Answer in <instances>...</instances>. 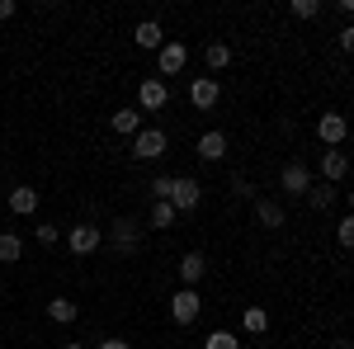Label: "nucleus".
Wrapping results in <instances>:
<instances>
[{
    "mask_svg": "<svg viewBox=\"0 0 354 349\" xmlns=\"http://www.w3.org/2000/svg\"><path fill=\"white\" fill-rule=\"evenodd\" d=\"M203 317V297H198V288H180V293L170 297V321L175 326H194Z\"/></svg>",
    "mask_w": 354,
    "mask_h": 349,
    "instance_id": "obj_1",
    "label": "nucleus"
},
{
    "mask_svg": "<svg viewBox=\"0 0 354 349\" xmlns=\"http://www.w3.org/2000/svg\"><path fill=\"white\" fill-rule=\"evenodd\" d=\"M198 198H203V185L198 180H189V175H180V180H170V208L175 213H189V208H198Z\"/></svg>",
    "mask_w": 354,
    "mask_h": 349,
    "instance_id": "obj_2",
    "label": "nucleus"
},
{
    "mask_svg": "<svg viewBox=\"0 0 354 349\" xmlns=\"http://www.w3.org/2000/svg\"><path fill=\"white\" fill-rule=\"evenodd\" d=\"M165 147H170V137H165L161 128H142V133L133 137V156L137 161H161Z\"/></svg>",
    "mask_w": 354,
    "mask_h": 349,
    "instance_id": "obj_3",
    "label": "nucleus"
},
{
    "mask_svg": "<svg viewBox=\"0 0 354 349\" xmlns=\"http://www.w3.org/2000/svg\"><path fill=\"white\" fill-rule=\"evenodd\" d=\"M279 189L293 194V198H307V194H312V170H307L302 161H288L283 170H279Z\"/></svg>",
    "mask_w": 354,
    "mask_h": 349,
    "instance_id": "obj_4",
    "label": "nucleus"
},
{
    "mask_svg": "<svg viewBox=\"0 0 354 349\" xmlns=\"http://www.w3.org/2000/svg\"><path fill=\"white\" fill-rule=\"evenodd\" d=\"M66 245H71V255H95V250L104 245V232H100V227H90V222H81V227H71V232H66Z\"/></svg>",
    "mask_w": 354,
    "mask_h": 349,
    "instance_id": "obj_5",
    "label": "nucleus"
},
{
    "mask_svg": "<svg viewBox=\"0 0 354 349\" xmlns=\"http://www.w3.org/2000/svg\"><path fill=\"white\" fill-rule=\"evenodd\" d=\"M165 100H170V90H165L161 76L137 85V113H156V109H165Z\"/></svg>",
    "mask_w": 354,
    "mask_h": 349,
    "instance_id": "obj_6",
    "label": "nucleus"
},
{
    "mask_svg": "<svg viewBox=\"0 0 354 349\" xmlns=\"http://www.w3.org/2000/svg\"><path fill=\"white\" fill-rule=\"evenodd\" d=\"M185 66H189V48H185V43H170V38H165V48L156 53V71H161V76H180Z\"/></svg>",
    "mask_w": 354,
    "mask_h": 349,
    "instance_id": "obj_7",
    "label": "nucleus"
},
{
    "mask_svg": "<svg viewBox=\"0 0 354 349\" xmlns=\"http://www.w3.org/2000/svg\"><path fill=\"white\" fill-rule=\"evenodd\" d=\"M317 137L335 151V147L350 137V118H345V113H322V118H317Z\"/></svg>",
    "mask_w": 354,
    "mask_h": 349,
    "instance_id": "obj_8",
    "label": "nucleus"
},
{
    "mask_svg": "<svg viewBox=\"0 0 354 349\" xmlns=\"http://www.w3.org/2000/svg\"><path fill=\"white\" fill-rule=\"evenodd\" d=\"M218 100H222L218 76H194V81H189V104L194 109H213Z\"/></svg>",
    "mask_w": 354,
    "mask_h": 349,
    "instance_id": "obj_9",
    "label": "nucleus"
},
{
    "mask_svg": "<svg viewBox=\"0 0 354 349\" xmlns=\"http://www.w3.org/2000/svg\"><path fill=\"white\" fill-rule=\"evenodd\" d=\"M137 241H142L137 222H133V217H118V222H113V250H118V255H133Z\"/></svg>",
    "mask_w": 354,
    "mask_h": 349,
    "instance_id": "obj_10",
    "label": "nucleus"
},
{
    "mask_svg": "<svg viewBox=\"0 0 354 349\" xmlns=\"http://www.w3.org/2000/svg\"><path fill=\"white\" fill-rule=\"evenodd\" d=\"M203 274H208V260H203L198 250H185V255H180V283H185V288H198Z\"/></svg>",
    "mask_w": 354,
    "mask_h": 349,
    "instance_id": "obj_11",
    "label": "nucleus"
},
{
    "mask_svg": "<svg viewBox=\"0 0 354 349\" xmlns=\"http://www.w3.org/2000/svg\"><path fill=\"white\" fill-rule=\"evenodd\" d=\"M133 43H137V48H147V53H151V48L161 53V48H165V28L156 24V19H142V24L133 28Z\"/></svg>",
    "mask_w": 354,
    "mask_h": 349,
    "instance_id": "obj_12",
    "label": "nucleus"
},
{
    "mask_svg": "<svg viewBox=\"0 0 354 349\" xmlns=\"http://www.w3.org/2000/svg\"><path fill=\"white\" fill-rule=\"evenodd\" d=\"M322 175H326V185H340L345 175H350V156L335 147V151H322Z\"/></svg>",
    "mask_w": 354,
    "mask_h": 349,
    "instance_id": "obj_13",
    "label": "nucleus"
},
{
    "mask_svg": "<svg viewBox=\"0 0 354 349\" xmlns=\"http://www.w3.org/2000/svg\"><path fill=\"white\" fill-rule=\"evenodd\" d=\"M10 213L33 217V213H38V189H33V185H15V189H10Z\"/></svg>",
    "mask_w": 354,
    "mask_h": 349,
    "instance_id": "obj_14",
    "label": "nucleus"
},
{
    "mask_svg": "<svg viewBox=\"0 0 354 349\" xmlns=\"http://www.w3.org/2000/svg\"><path fill=\"white\" fill-rule=\"evenodd\" d=\"M198 156H203V161H222V156H227V133H218V128L203 133L198 137Z\"/></svg>",
    "mask_w": 354,
    "mask_h": 349,
    "instance_id": "obj_15",
    "label": "nucleus"
},
{
    "mask_svg": "<svg viewBox=\"0 0 354 349\" xmlns=\"http://www.w3.org/2000/svg\"><path fill=\"white\" fill-rule=\"evenodd\" d=\"M255 217H260L265 232H279V227H283V208H279L274 198H255Z\"/></svg>",
    "mask_w": 354,
    "mask_h": 349,
    "instance_id": "obj_16",
    "label": "nucleus"
},
{
    "mask_svg": "<svg viewBox=\"0 0 354 349\" xmlns=\"http://www.w3.org/2000/svg\"><path fill=\"white\" fill-rule=\"evenodd\" d=\"M113 133L118 137H137L142 133V113H137V109H118V113H113Z\"/></svg>",
    "mask_w": 354,
    "mask_h": 349,
    "instance_id": "obj_17",
    "label": "nucleus"
},
{
    "mask_svg": "<svg viewBox=\"0 0 354 349\" xmlns=\"http://www.w3.org/2000/svg\"><path fill=\"white\" fill-rule=\"evenodd\" d=\"M241 330L245 335H265V330H270V312H265V307H245L241 312Z\"/></svg>",
    "mask_w": 354,
    "mask_h": 349,
    "instance_id": "obj_18",
    "label": "nucleus"
},
{
    "mask_svg": "<svg viewBox=\"0 0 354 349\" xmlns=\"http://www.w3.org/2000/svg\"><path fill=\"white\" fill-rule=\"evenodd\" d=\"M76 312H81V307H76L71 297H53V302H48V317H53L57 326H71V321H76Z\"/></svg>",
    "mask_w": 354,
    "mask_h": 349,
    "instance_id": "obj_19",
    "label": "nucleus"
},
{
    "mask_svg": "<svg viewBox=\"0 0 354 349\" xmlns=\"http://www.w3.org/2000/svg\"><path fill=\"white\" fill-rule=\"evenodd\" d=\"M203 62H208V71H227L232 66V48L227 43H208L203 48Z\"/></svg>",
    "mask_w": 354,
    "mask_h": 349,
    "instance_id": "obj_20",
    "label": "nucleus"
},
{
    "mask_svg": "<svg viewBox=\"0 0 354 349\" xmlns=\"http://www.w3.org/2000/svg\"><path fill=\"white\" fill-rule=\"evenodd\" d=\"M175 208L165 203V198H151V232H165V227H175Z\"/></svg>",
    "mask_w": 354,
    "mask_h": 349,
    "instance_id": "obj_21",
    "label": "nucleus"
},
{
    "mask_svg": "<svg viewBox=\"0 0 354 349\" xmlns=\"http://www.w3.org/2000/svg\"><path fill=\"white\" fill-rule=\"evenodd\" d=\"M19 255H24V241L15 232H0V265H15Z\"/></svg>",
    "mask_w": 354,
    "mask_h": 349,
    "instance_id": "obj_22",
    "label": "nucleus"
},
{
    "mask_svg": "<svg viewBox=\"0 0 354 349\" xmlns=\"http://www.w3.org/2000/svg\"><path fill=\"white\" fill-rule=\"evenodd\" d=\"M307 203H312L317 213H326L330 203H335V185H312V194H307Z\"/></svg>",
    "mask_w": 354,
    "mask_h": 349,
    "instance_id": "obj_23",
    "label": "nucleus"
},
{
    "mask_svg": "<svg viewBox=\"0 0 354 349\" xmlns=\"http://www.w3.org/2000/svg\"><path fill=\"white\" fill-rule=\"evenodd\" d=\"M288 15L293 19H317L322 15V0H288Z\"/></svg>",
    "mask_w": 354,
    "mask_h": 349,
    "instance_id": "obj_24",
    "label": "nucleus"
},
{
    "mask_svg": "<svg viewBox=\"0 0 354 349\" xmlns=\"http://www.w3.org/2000/svg\"><path fill=\"white\" fill-rule=\"evenodd\" d=\"M203 349H241V340H236L232 330H213V335L203 340Z\"/></svg>",
    "mask_w": 354,
    "mask_h": 349,
    "instance_id": "obj_25",
    "label": "nucleus"
},
{
    "mask_svg": "<svg viewBox=\"0 0 354 349\" xmlns=\"http://www.w3.org/2000/svg\"><path fill=\"white\" fill-rule=\"evenodd\" d=\"M335 241L345 245V250H354V213L340 217V227H335Z\"/></svg>",
    "mask_w": 354,
    "mask_h": 349,
    "instance_id": "obj_26",
    "label": "nucleus"
},
{
    "mask_svg": "<svg viewBox=\"0 0 354 349\" xmlns=\"http://www.w3.org/2000/svg\"><path fill=\"white\" fill-rule=\"evenodd\" d=\"M170 180H175V175H156V180H151V198H170Z\"/></svg>",
    "mask_w": 354,
    "mask_h": 349,
    "instance_id": "obj_27",
    "label": "nucleus"
},
{
    "mask_svg": "<svg viewBox=\"0 0 354 349\" xmlns=\"http://www.w3.org/2000/svg\"><path fill=\"white\" fill-rule=\"evenodd\" d=\"M340 53H354V24L340 28Z\"/></svg>",
    "mask_w": 354,
    "mask_h": 349,
    "instance_id": "obj_28",
    "label": "nucleus"
},
{
    "mask_svg": "<svg viewBox=\"0 0 354 349\" xmlns=\"http://www.w3.org/2000/svg\"><path fill=\"white\" fill-rule=\"evenodd\" d=\"M38 245H57V227H38Z\"/></svg>",
    "mask_w": 354,
    "mask_h": 349,
    "instance_id": "obj_29",
    "label": "nucleus"
},
{
    "mask_svg": "<svg viewBox=\"0 0 354 349\" xmlns=\"http://www.w3.org/2000/svg\"><path fill=\"white\" fill-rule=\"evenodd\" d=\"M15 10H19L15 0H0V24H5V19H15Z\"/></svg>",
    "mask_w": 354,
    "mask_h": 349,
    "instance_id": "obj_30",
    "label": "nucleus"
},
{
    "mask_svg": "<svg viewBox=\"0 0 354 349\" xmlns=\"http://www.w3.org/2000/svg\"><path fill=\"white\" fill-rule=\"evenodd\" d=\"M95 349H133V345H128V340H118V335H113V340H100V345H95Z\"/></svg>",
    "mask_w": 354,
    "mask_h": 349,
    "instance_id": "obj_31",
    "label": "nucleus"
},
{
    "mask_svg": "<svg viewBox=\"0 0 354 349\" xmlns=\"http://www.w3.org/2000/svg\"><path fill=\"white\" fill-rule=\"evenodd\" d=\"M62 349H85V345H81V340H71V345H62Z\"/></svg>",
    "mask_w": 354,
    "mask_h": 349,
    "instance_id": "obj_32",
    "label": "nucleus"
},
{
    "mask_svg": "<svg viewBox=\"0 0 354 349\" xmlns=\"http://www.w3.org/2000/svg\"><path fill=\"white\" fill-rule=\"evenodd\" d=\"M350 208H354V189H350Z\"/></svg>",
    "mask_w": 354,
    "mask_h": 349,
    "instance_id": "obj_33",
    "label": "nucleus"
}]
</instances>
